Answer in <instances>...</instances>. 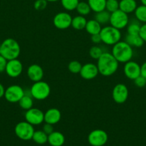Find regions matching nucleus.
<instances>
[{"instance_id":"nucleus-8","label":"nucleus","mask_w":146,"mask_h":146,"mask_svg":"<svg viewBox=\"0 0 146 146\" xmlns=\"http://www.w3.org/2000/svg\"><path fill=\"white\" fill-rule=\"evenodd\" d=\"M24 94L25 92L22 87L19 85H11L5 89L4 97L8 102L15 104L19 103Z\"/></svg>"},{"instance_id":"nucleus-3","label":"nucleus","mask_w":146,"mask_h":146,"mask_svg":"<svg viewBox=\"0 0 146 146\" xmlns=\"http://www.w3.org/2000/svg\"><path fill=\"white\" fill-rule=\"evenodd\" d=\"M21 52V48L19 43L11 38H6L1 44L0 54L7 61L18 58Z\"/></svg>"},{"instance_id":"nucleus-41","label":"nucleus","mask_w":146,"mask_h":146,"mask_svg":"<svg viewBox=\"0 0 146 146\" xmlns=\"http://www.w3.org/2000/svg\"><path fill=\"white\" fill-rule=\"evenodd\" d=\"M4 93H5V88H4V86L0 83V98L4 96Z\"/></svg>"},{"instance_id":"nucleus-1","label":"nucleus","mask_w":146,"mask_h":146,"mask_svg":"<svg viewBox=\"0 0 146 146\" xmlns=\"http://www.w3.org/2000/svg\"><path fill=\"white\" fill-rule=\"evenodd\" d=\"M97 66L99 74L103 76H110L117 71L119 62L112 53L103 52L101 56L97 59Z\"/></svg>"},{"instance_id":"nucleus-9","label":"nucleus","mask_w":146,"mask_h":146,"mask_svg":"<svg viewBox=\"0 0 146 146\" xmlns=\"http://www.w3.org/2000/svg\"><path fill=\"white\" fill-rule=\"evenodd\" d=\"M108 140V135L104 131L96 129L91 131L87 137V141L92 146H103Z\"/></svg>"},{"instance_id":"nucleus-44","label":"nucleus","mask_w":146,"mask_h":146,"mask_svg":"<svg viewBox=\"0 0 146 146\" xmlns=\"http://www.w3.org/2000/svg\"><path fill=\"white\" fill-rule=\"evenodd\" d=\"M0 51H1V44H0Z\"/></svg>"},{"instance_id":"nucleus-16","label":"nucleus","mask_w":146,"mask_h":146,"mask_svg":"<svg viewBox=\"0 0 146 146\" xmlns=\"http://www.w3.org/2000/svg\"><path fill=\"white\" fill-rule=\"evenodd\" d=\"M27 76L33 82L42 81L44 76V71L39 64H31L27 68Z\"/></svg>"},{"instance_id":"nucleus-6","label":"nucleus","mask_w":146,"mask_h":146,"mask_svg":"<svg viewBox=\"0 0 146 146\" xmlns=\"http://www.w3.org/2000/svg\"><path fill=\"white\" fill-rule=\"evenodd\" d=\"M34 131V125L26 121L18 123L14 128L16 135L22 141L31 140Z\"/></svg>"},{"instance_id":"nucleus-29","label":"nucleus","mask_w":146,"mask_h":146,"mask_svg":"<svg viewBox=\"0 0 146 146\" xmlns=\"http://www.w3.org/2000/svg\"><path fill=\"white\" fill-rule=\"evenodd\" d=\"M62 6L67 11H73L76 9L77 4H79V0H60Z\"/></svg>"},{"instance_id":"nucleus-30","label":"nucleus","mask_w":146,"mask_h":146,"mask_svg":"<svg viewBox=\"0 0 146 146\" xmlns=\"http://www.w3.org/2000/svg\"><path fill=\"white\" fill-rule=\"evenodd\" d=\"M140 25L139 22L136 21H133L128 23L127 26V34H139L140 30Z\"/></svg>"},{"instance_id":"nucleus-39","label":"nucleus","mask_w":146,"mask_h":146,"mask_svg":"<svg viewBox=\"0 0 146 146\" xmlns=\"http://www.w3.org/2000/svg\"><path fill=\"white\" fill-rule=\"evenodd\" d=\"M91 41L92 42L94 43V44H100V42H102L101 37H100V34L91 35Z\"/></svg>"},{"instance_id":"nucleus-21","label":"nucleus","mask_w":146,"mask_h":146,"mask_svg":"<svg viewBox=\"0 0 146 146\" xmlns=\"http://www.w3.org/2000/svg\"><path fill=\"white\" fill-rule=\"evenodd\" d=\"M125 41L132 47H137V48L143 46L145 43L139 34H127L125 37Z\"/></svg>"},{"instance_id":"nucleus-37","label":"nucleus","mask_w":146,"mask_h":146,"mask_svg":"<svg viewBox=\"0 0 146 146\" xmlns=\"http://www.w3.org/2000/svg\"><path fill=\"white\" fill-rule=\"evenodd\" d=\"M7 61H8L0 54V73H2L4 71H5Z\"/></svg>"},{"instance_id":"nucleus-15","label":"nucleus","mask_w":146,"mask_h":146,"mask_svg":"<svg viewBox=\"0 0 146 146\" xmlns=\"http://www.w3.org/2000/svg\"><path fill=\"white\" fill-rule=\"evenodd\" d=\"M80 76L85 80H92L97 76L99 71L96 64L92 63H87L82 65L80 72Z\"/></svg>"},{"instance_id":"nucleus-14","label":"nucleus","mask_w":146,"mask_h":146,"mask_svg":"<svg viewBox=\"0 0 146 146\" xmlns=\"http://www.w3.org/2000/svg\"><path fill=\"white\" fill-rule=\"evenodd\" d=\"M123 71L125 76L127 78L135 80L137 77L140 76V66L135 61L130 60L125 64Z\"/></svg>"},{"instance_id":"nucleus-13","label":"nucleus","mask_w":146,"mask_h":146,"mask_svg":"<svg viewBox=\"0 0 146 146\" xmlns=\"http://www.w3.org/2000/svg\"><path fill=\"white\" fill-rule=\"evenodd\" d=\"M23 71V64L18 58L7 61L5 72L11 78L19 76Z\"/></svg>"},{"instance_id":"nucleus-31","label":"nucleus","mask_w":146,"mask_h":146,"mask_svg":"<svg viewBox=\"0 0 146 146\" xmlns=\"http://www.w3.org/2000/svg\"><path fill=\"white\" fill-rule=\"evenodd\" d=\"M103 54V51L101 47L98 46H93L89 50V54L90 57L92 58L93 59H98L102 54Z\"/></svg>"},{"instance_id":"nucleus-26","label":"nucleus","mask_w":146,"mask_h":146,"mask_svg":"<svg viewBox=\"0 0 146 146\" xmlns=\"http://www.w3.org/2000/svg\"><path fill=\"white\" fill-rule=\"evenodd\" d=\"M19 105L21 107V108L27 111L33 107L34 105V101H33V98L31 95H26L24 94V96L20 99L19 101Z\"/></svg>"},{"instance_id":"nucleus-20","label":"nucleus","mask_w":146,"mask_h":146,"mask_svg":"<svg viewBox=\"0 0 146 146\" xmlns=\"http://www.w3.org/2000/svg\"><path fill=\"white\" fill-rule=\"evenodd\" d=\"M102 29V25L95 19H90L87 21L85 30L90 35L100 34Z\"/></svg>"},{"instance_id":"nucleus-2","label":"nucleus","mask_w":146,"mask_h":146,"mask_svg":"<svg viewBox=\"0 0 146 146\" xmlns=\"http://www.w3.org/2000/svg\"><path fill=\"white\" fill-rule=\"evenodd\" d=\"M111 53L119 63L123 64L130 61L133 56V47L125 41H120L113 45Z\"/></svg>"},{"instance_id":"nucleus-34","label":"nucleus","mask_w":146,"mask_h":146,"mask_svg":"<svg viewBox=\"0 0 146 146\" xmlns=\"http://www.w3.org/2000/svg\"><path fill=\"white\" fill-rule=\"evenodd\" d=\"M47 0H36L34 4V7L37 11H42L47 7Z\"/></svg>"},{"instance_id":"nucleus-38","label":"nucleus","mask_w":146,"mask_h":146,"mask_svg":"<svg viewBox=\"0 0 146 146\" xmlns=\"http://www.w3.org/2000/svg\"><path fill=\"white\" fill-rule=\"evenodd\" d=\"M139 35L140 36L143 41L146 42V23L143 24L140 27V32H139Z\"/></svg>"},{"instance_id":"nucleus-7","label":"nucleus","mask_w":146,"mask_h":146,"mask_svg":"<svg viewBox=\"0 0 146 146\" xmlns=\"http://www.w3.org/2000/svg\"><path fill=\"white\" fill-rule=\"evenodd\" d=\"M128 23V15L120 9H117V11L110 14V24L112 27L121 30L127 27Z\"/></svg>"},{"instance_id":"nucleus-18","label":"nucleus","mask_w":146,"mask_h":146,"mask_svg":"<svg viewBox=\"0 0 146 146\" xmlns=\"http://www.w3.org/2000/svg\"><path fill=\"white\" fill-rule=\"evenodd\" d=\"M65 138L62 133L59 131H53L48 135L47 142L51 146H62L64 145Z\"/></svg>"},{"instance_id":"nucleus-25","label":"nucleus","mask_w":146,"mask_h":146,"mask_svg":"<svg viewBox=\"0 0 146 146\" xmlns=\"http://www.w3.org/2000/svg\"><path fill=\"white\" fill-rule=\"evenodd\" d=\"M110 14H111V13L107 11L106 9L101 11H99V12L95 13L94 19L97 21H98L101 25H102V24H106L108 22L110 23Z\"/></svg>"},{"instance_id":"nucleus-28","label":"nucleus","mask_w":146,"mask_h":146,"mask_svg":"<svg viewBox=\"0 0 146 146\" xmlns=\"http://www.w3.org/2000/svg\"><path fill=\"white\" fill-rule=\"evenodd\" d=\"M76 11L78 13L79 15L84 16H84L88 15L92 10L88 3L85 2V1H80L77 6Z\"/></svg>"},{"instance_id":"nucleus-19","label":"nucleus","mask_w":146,"mask_h":146,"mask_svg":"<svg viewBox=\"0 0 146 146\" xmlns=\"http://www.w3.org/2000/svg\"><path fill=\"white\" fill-rule=\"evenodd\" d=\"M137 7L135 0H120L119 1V9L127 14L134 12Z\"/></svg>"},{"instance_id":"nucleus-11","label":"nucleus","mask_w":146,"mask_h":146,"mask_svg":"<svg viewBox=\"0 0 146 146\" xmlns=\"http://www.w3.org/2000/svg\"><path fill=\"white\" fill-rule=\"evenodd\" d=\"M72 17L65 11L59 12L53 18V24L58 29H67L71 27Z\"/></svg>"},{"instance_id":"nucleus-36","label":"nucleus","mask_w":146,"mask_h":146,"mask_svg":"<svg viewBox=\"0 0 146 146\" xmlns=\"http://www.w3.org/2000/svg\"><path fill=\"white\" fill-rule=\"evenodd\" d=\"M42 131L45 133L47 135H50V133L54 131V128H53V125L50 123H45V124H44L42 127Z\"/></svg>"},{"instance_id":"nucleus-42","label":"nucleus","mask_w":146,"mask_h":146,"mask_svg":"<svg viewBox=\"0 0 146 146\" xmlns=\"http://www.w3.org/2000/svg\"><path fill=\"white\" fill-rule=\"evenodd\" d=\"M140 1H141L142 4L146 6V0H140Z\"/></svg>"},{"instance_id":"nucleus-32","label":"nucleus","mask_w":146,"mask_h":146,"mask_svg":"<svg viewBox=\"0 0 146 146\" xmlns=\"http://www.w3.org/2000/svg\"><path fill=\"white\" fill-rule=\"evenodd\" d=\"M82 65L78 61H72L68 64V69L72 74H80Z\"/></svg>"},{"instance_id":"nucleus-24","label":"nucleus","mask_w":146,"mask_h":146,"mask_svg":"<svg viewBox=\"0 0 146 146\" xmlns=\"http://www.w3.org/2000/svg\"><path fill=\"white\" fill-rule=\"evenodd\" d=\"M31 139L34 141V143L39 145H43V144L47 143L48 140V135L46 134L44 131H34V134Z\"/></svg>"},{"instance_id":"nucleus-5","label":"nucleus","mask_w":146,"mask_h":146,"mask_svg":"<svg viewBox=\"0 0 146 146\" xmlns=\"http://www.w3.org/2000/svg\"><path fill=\"white\" fill-rule=\"evenodd\" d=\"M30 94L33 98L39 101H42L48 98L51 93L50 86L42 80L34 82L29 89Z\"/></svg>"},{"instance_id":"nucleus-4","label":"nucleus","mask_w":146,"mask_h":146,"mask_svg":"<svg viewBox=\"0 0 146 146\" xmlns=\"http://www.w3.org/2000/svg\"><path fill=\"white\" fill-rule=\"evenodd\" d=\"M100 35L102 42L109 46H113L117 44L120 41L122 37L120 30L112 27L111 25L102 28Z\"/></svg>"},{"instance_id":"nucleus-12","label":"nucleus","mask_w":146,"mask_h":146,"mask_svg":"<svg viewBox=\"0 0 146 146\" xmlns=\"http://www.w3.org/2000/svg\"><path fill=\"white\" fill-rule=\"evenodd\" d=\"M128 88L125 84H117L113 89V98L115 103L118 104H124L128 98Z\"/></svg>"},{"instance_id":"nucleus-40","label":"nucleus","mask_w":146,"mask_h":146,"mask_svg":"<svg viewBox=\"0 0 146 146\" xmlns=\"http://www.w3.org/2000/svg\"><path fill=\"white\" fill-rule=\"evenodd\" d=\"M140 75L146 78V61L140 66Z\"/></svg>"},{"instance_id":"nucleus-43","label":"nucleus","mask_w":146,"mask_h":146,"mask_svg":"<svg viewBox=\"0 0 146 146\" xmlns=\"http://www.w3.org/2000/svg\"><path fill=\"white\" fill-rule=\"evenodd\" d=\"M47 1H50V2H55V1H60V0H47Z\"/></svg>"},{"instance_id":"nucleus-23","label":"nucleus","mask_w":146,"mask_h":146,"mask_svg":"<svg viewBox=\"0 0 146 146\" xmlns=\"http://www.w3.org/2000/svg\"><path fill=\"white\" fill-rule=\"evenodd\" d=\"M92 11L97 13L105 9L106 0H87Z\"/></svg>"},{"instance_id":"nucleus-33","label":"nucleus","mask_w":146,"mask_h":146,"mask_svg":"<svg viewBox=\"0 0 146 146\" xmlns=\"http://www.w3.org/2000/svg\"><path fill=\"white\" fill-rule=\"evenodd\" d=\"M105 9L110 13L119 9V1L117 0H106Z\"/></svg>"},{"instance_id":"nucleus-17","label":"nucleus","mask_w":146,"mask_h":146,"mask_svg":"<svg viewBox=\"0 0 146 146\" xmlns=\"http://www.w3.org/2000/svg\"><path fill=\"white\" fill-rule=\"evenodd\" d=\"M62 118V114L60 110L55 108H52L44 113V122L47 123L54 125L60 122Z\"/></svg>"},{"instance_id":"nucleus-35","label":"nucleus","mask_w":146,"mask_h":146,"mask_svg":"<svg viewBox=\"0 0 146 146\" xmlns=\"http://www.w3.org/2000/svg\"><path fill=\"white\" fill-rule=\"evenodd\" d=\"M134 81V84L136 86L139 87V88H143L145 86H146V78L142 76L141 75L139 76L138 77L135 78Z\"/></svg>"},{"instance_id":"nucleus-27","label":"nucleus","mask_w":146,"mask_h":146,"mask_svg":"<svg viewBox=\"0 0 146 146\" xmlns=\"http://www.w3.org/2000/svg\"><path fill=\"white\" fill-rule=\"evenodd\" d=\"M134 12L137 21L143 23V24L146 23V6L143 5V4L138 6L135 10Z\"/></svg>"},{"instance_id":"nucleus-22","label":"nucleus","mask_w":146,"mask_h":146,"mask_svg":"<svg viewBox=\"0 0 146 146\" xmlns=\"http://www.w3.org/2000/svg\"><path fill=\"white\" fill-rule=\"evenodd\" d=\"M87 20L84 16L78 15L73 17L71 27L76 30H82L85 29Z\"/></svg>"},{"instance_id":"nucleus-10","label":"nucleus","mask_w":146,"mask_h":146,"mask_svg":"<svg viewBox=\"0 0 146 146\" xmlns=\"http://www.w3.org/2000/svg\"><path fill=\"white\" fill-rule=\"evenodd\" d=\"M25 121L32 125H38L44 121V113L37 108H31L26 111L24 114Z\"/></svg>"}]
</instances>
